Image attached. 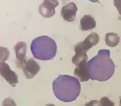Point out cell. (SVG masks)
<instances>
[{"mask_svg": "<svg viewBox=\"0 0 121 106\" xmlns=\"http://www.w3.org/2000/svg\"><path fill=\"white\" fill-rule=\"evenodd\" d=\"M110 57L109 50L101 49L88 61L87 71L91 80L104 82L112 77L114 73L115 66Z\"/></svg>", "mask_w": 121, "mask_h": 106, "instance_id": "6da1fadb", "label": "cell"}, {"mask_svg": "<svg viewBox=\"0 0 121 106\" xmlns=\"http://www.w3.org/2000/svg\"><path fill=\"white\" fill-rule=\"evenodd\" d=\"M52 87L56 98L64 102L75 101L78 97L81 90L78 79L68 75H60L53 81Z\"/></svg>", "mask_w": 121, "mask_h": 106, "instance_id": "7a4b0ae2", "label": "cell"}, {"mask_svg": "<svg viewBox=\"0 0 121 106\" xmlns=\"http://www.w3.org/2000/svg\"><path fill=\"white\" fill-rule=\"evenodd\" d=\"M30 49L35 58L42 61H48L56 56L57 47L53 39L47 36L43 35L33 39Z\"/></svg>", "mask_w": 121, "mask_h": 106, "instance_id": "3957f363", "label": "cell"}, {"mask_svg": "<svg viewBox=\"0 0 121 106\" xmlns=\"http://www.w3.org/2000/svg\"><path fill=\"white\" fill-rule=\"evenodd\" d=\"M99 41V37L97 33L93 32L82 41L76 44L74 46L75 54L72 57V62L76 66L82 60L87 59V51L93 46L97 44Z\"/></svg>", "mask_w": 121, "mask_h": 106, "instance_id": "277c9868", "label": "cell"}, {"mask_svg": "<svg viewBox=\"0 0 121 106\" xmlns=\"http://www.w3.org/2000/svg\"><path fill=\"white\" fill-rule=\"evenodd\" d=\"M14 50L17 59L16 67L21 69L23 70L27 61L26 57V43L23 41L17 43L14 47Z\"/></svg>", "mask_w": 121, "mask_h": 106, "instance_id": "5b68a950", "label": "cell"}, {"mask_svg": "<svg viewBox=\"0 0 121 106\" xmlns=\"http://www.w3.org/2000/svg\"><path fill=\"white\" fill-rule=\"evenodd\" d=\"M0 74L12 87H15L19 82L18 75L5 62L0 63Z\"/></svg>", "mask_w": 121, "mask_h": 106, "instance_id": "8992f818", "label": "cell"}, {"mask_svg": "<svg viewBox=\"0 0 121 106\" xmlns=\"http://www.w3.org/2000/svg\"><path fill=\"white\" fill-rule=\"evenodd\" d=\"M58 5V0H44L39 7L40 14L44 18H50L55 14V9Z\"/></svg>", "mask_w": 121, "mask_h": 106, "instance_id": "52a82bcc", "label": "cell"}, {"mask_svg": "<svg viewBox=\"0 0 121 106\" xmlns=\"http://www.w3.org/2000/svg\"><path fill=\"white\" fill-rule=\"evenodd\" d=\"M41 69L39 64L33 58L27 60L26 66L23 71L26 79H30L34 78Z\"/></svg>", "mask_w": 121, "mask_h": 106, "instance_id": "ba28073f", "label": "cell"}, {"mask_svg": "<svg viewBox=\"0 0 121 106\" xmlns=\"http://www.w3.org/2000/svg\"><path fill=\"white\" fill-rule=\"evenodd\" d=\"M77 10L78 8L75 4L70 2L62 8L61 14L64 20L72 22L75 19Z\"/></svg>", "mask_w": 121, "mask_h": 106, "instance_id": "9c48e42d", "label": "cell"}, {"mask_svg": "<svg viewBox=\"0 0 121 106\" xmlns=\"http://www.w3.org/2000/svg\"><path fill=\"white\" fill-rule=\"evenodd\" d=\"M87 59H84L81 61L74 71V75L81 82L87 81L90 79L87 71Z\"/></svg>", "mask_w": 121, "mask_h": 106, "instance_id": "30bf717a", "label": "cell"}, {"mask_svg": "<svg viewBox=\"0 0 121 106\" xmlns=\"http://www.w3.org/2000/svg\"><path fill=\"white\" fill-rule=\"evenodd\" d=\"M96 22L94 17L91 15H84L80 20V29L82 31H88L94 29Z\"/></svg>", "mask_w": 121, "mask_h": 106, "instance_id": "8fae6325", "label": "cell"}, {"mask_svg": "<svg viewBox=\"0 0 121 106\" xmlns=\"http://www.w3.org/2000/svg\"><path fill=\"white\" fill-rule=\"evenodd\" d=\"M106 44L111 47H115L118 45L120 38L117 34L109 32L106 34L105 39Z\"/></svg>", "mask_w": 121, "mask_h": 106, "instance_id": "7c38bea8", "label": "cell"}, {"mask_svg": "<svg viewBox=\"0 0 121 106\" xmlns=\"http://www.w3.org/2000/svg\"><path fill=\"white\" fill-rule=\"evenodd\" d=\"M9 51L5 47H0V63L5 62L9 58Z\"/></svg>", "mask_w": 121, "mask_h": 106, "instance_id": "4fadbf2b", "label": "cell"}, {"mask_svg": "<svg viewBox=\"0 0 121 106\" xmlns=\"http://www.w3.org/2000/svg\"><path fill=\"white\" fill-rule=\"evenodd\" d=\"M100 105L101 106H115V103L107 97H103L100 99Z\"/></svg>", "mask_w": 121, "mask_h": 106, "instance_id": "5bb4252c", "label": "cell"}, {"mask_svg": "<svg viewBox=\"0 0 121 106\" xmlns=\"http://www.w3.org/2000/svg\"><path fill=\"white\" fill-rule=\"evenodd\" d=\"M2 106H17V105L15 101L13 99L10 98H8L3 101Z\"/></svg>", "mask_w": 121, "mask_h": 106, "instance_id": "9a60e30c", "label": "cell"}, {"mask_svg": "<svg viewBox=\"0 0 121 106\" xmlns=\"http://www.w3.org/2000/svg\"><path fill=\"white\" fill-rule=\"evenodd\" d=\"M84 106H101L100 102L98 100H92L89 102L87 103Z\"/></svg>", "mask_w": 121, "mask_h": 106, "instance_id": "2e32d148", "label": "cell"}, {"mask_svg": "<svg viewBox=\"0 0 121 106\" xmlns=\"http://www.w3.org/2000/svg\"><path fill=\"white\" fill-rule=\"evenodd\" d=\"M114 5L117 9L119 14L121 15V0H115Z\"/></svg>", "mask_w": 121, "mask_h": 106, "instance_id": "e0dca14e", "label": "cell"}, {"mask_svg": "<svg viewBox=\"0 0 121 106\" xmlns=\"http://www.w3.org/2000/svg\"><path fill=\"white\" fill-rule=\"evenodd\" d=\"M45 106H56L54 105L53 104H51V103H50V104H47V105H45Z\"/></svg>", "mask_w": 121, "mask_h": 106, "instance_id": "ac0fdd59", "label": "cell"}, {"mask_svg": "<svg viewBox=\"0 0 121 106\" xmlns=\"http://www.w3.org/2000/svg\"><path fill=\"white\" fill-rule=\"evenodd\" d=\"M119 106H121V96L120 97V105Z\"/></svg>", "mask_w": 121, "mask_h": 106, "instance_id": "d6986e66", "label": "cell"}]
</instances>
